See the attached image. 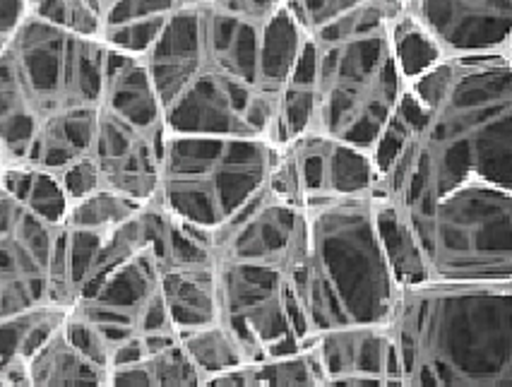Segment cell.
<instances>
[{
	"mask_svg": "<svg viewBox=\"0 0 512 387\" xmlns=\"http://www.w3.org/2000/svg\"><path fill=\"white\" fill-rule=\"evenodd\" d=\"M166 123L162 113H133L101 99L89 157L99 186L135 202L157 198Z\"/></svg>",
	"mask_w": 512,
	"mask_h": 387,
	"instance_id": "obj_12",
	"label": "cell"
},
{
	"mask_svg": "<svg viewBox=\"0 0 512 387\" xmlns=\"http://www.w3.org/2000/svg\"><path fill=\"white\" fill-rule=\"evenodd\" d=\"M390 44L407 85L416 75H421L426 68H431L433 63L443 58V53H440L438 46L433 44V39L416 25V20L407 13V10H402V13L390 22Z\"/></svg>",
	"mask_w": 512,
	"mask_h": 387,
	"instance_id": "obj_26",
	"label": "cell"
},
{
	"mask_svg": "<svg viewBox=\"0 0 512 387\" xmlns=\"http://www.w3.org/2000/svg\"><path fill=\"white\" fill-rule=\"evenodd\" d=\"M388 330L402 387L512 385V282L407 284Z\"/></svg>",
	"mask_w": 512,
	"mask_h": 387,
	"instance_id": "obj_4",
	"label": "cell"
},
{
	"mask_svg": "<svg viewBox=\"0 0 512 387\" xmlns=\"http://www.w3.org/2000/svg\"><path fill=\"white\" fill-rule=\"evenodd\" d=\"M402 212L428 279L512 282V188L467 183Z\"/></svg>",
	"mask_w": 512,
	"mask_h": 387,
	"instance_id": "obj_8",
	"label": "cell"
},
{
	"mask_svg": "<svg viewBox=\"0 0 512 387\" xmlns=\"http://www.w3.org/2000/svg\"><path fill=\"white\" fill-rule=\"evenodd\" d=\"M70 311L97 327L111 354L130 339L176 335L166 313L162 279L150 246L111 270L89 294L75 299Z\"/></svg>",
	"mask_w": 512,
	"mask_h": 387,
	"instance_id": "obj_10",
	"label": "cell"
},
{
	"mask_svg": "<svg viewBox=\"0 0 512 387\" xmlns=\"http://www.w3.org/2000/svg\"><path fill=\"white\" fill-rule=\"evenodd\" d=\"M29 387H106L109 371L80 354L63 325L27 361Z\"/></svg>",
	"mask_w": 512,
	"mask_h": 387,
	"instance_id": "obj_19",
	"label": "cell"
},
{
	"mask_svg": "<svg viewBox=\"0 0 512 387\" xmlns=\"http://www.w3.org/2000/svg\"><path fill=\"white\" fill-rule=\"evenodd\" d=\"M94 3H97V5H99V8H101V15H104V10H106V8H109V5L113 3V0H94Z\"/></svg>",
	"mask_w": 512,
	"mask_h": 387,
	"instance_id": "obj_32",
	"label": "cell"
},
{
	"mask_svg": "<svg viewBox=\"0 0 512 387\" xmlns=\"http://www.w3.org/2000/svg\"><path fill=\"white\" fill-rule=\"evenodd\" d=\"M404 10L443 58L512 53V0H407Z\"/></svg>",
	"mask_w": 512,
	"mask_h": 387,
	"instance_id": "obj_13",
	"label": "cell"
},
{
	"mask_svg": "<svg viewBox=\"0 0 512 387\" xmlns=\"http://www.w3.org/2000/svg\"><path fill=\"white\" fill-rule=\"evenodd\" d=\"M63 332H65V337L70 339V344L80 351V354H85L89 361H94L97 366L109 371L111 349H109V344H106V339L99 335L97 327H94L92 323H87L85 318H80V315L73 313L68 308V315H65V320H63Z\"/></svg>",
	"mask_w": 512,
	"mask_h": 387,
	"instance_id": "obj_28",
	"label": "cell"
},
{
	"mask_svg": "<svg viewBox=\"0 0 512 387\" xmlns=\"http://www.w3.org/2000/svg\"><path fill=\"white\" fill-rule=\"evenodd\" d=\"M375 181L371 152L323 133H301L277 147L265 183L279 198L306 205L308 200L373 193Z\"/></svg>",
	"mask_w": 512,
	"mask_h": 387,
	"instance_id": "obj_11",
	"label": "cell"
},
{
	"mask_svg": "<svg viewBox=\"0 0 512 387\" xmlns=\"http://www.w3.org/2000/svg\"><path fill=\"white\" fill-rule=\"evenodd\" d=\"M162 296L176 335L217 323V284L214 265H188L159 270Z\"/></svg>",
	"mask_w": 512,
	"mask_h": 387,
	"instance_id": "obj_17",
	"label": "cell"
},
{
	"mask_svg": "<svg viewBox=\"0 0 512 387\" xmlns=\"http://www.w3.org/2000/svg\"><path fill=\"white\" fill-rule=\"evenodd\" d=\"M373 212H375V229H378L380 248H383L385 260L395 277L397 287L407 284L428 282V272L424 265L419 243H416L412 226L397 205H392L385 198L373 193Z\"/></svg>",
	"mask_w": 512,
	"mask_h": 387,
	"instance_id": "obj_20",
	"label": "cell"
},
{
	"mask_svg": "<svg viewBox=\"0 0 512 387\" xmlns=\"http://www.w3.org/2000/svg\"><path fill=\"white\" fill-rule=\"evenodd\" d=\"M265 25L181 3L142 56L169 133L263 138L282 147V97L263 77Z\"/></svg>",
	"mask_w": 512,
	"mask_h": 387,
	"instance_id": "obj_2",
	"label": "cell"
},
{
	"mask_svg": "<svg viewBox=\"0 0 512 387\" xmlns=\"http://www.w3.org/2000/svg\"><path fill=\"white\" fill-rule=\"evenodd\" d=\"M181 3L183 0H113L104 10L101 41L113 51L142 58Z\"/></svg>",
	"mask_w": 512,
	"mask_h": 387,
	"instance_id": "obj_18",
	"label": "cell"
},
{
	"mask_svg": "<svg viewBox=\"0 0 512 387\" xmlns=\"http://www.w3.org/2000/svg\"><path fill=\"white\" fill-rule=\"evenodd\" d=\"M63 303V224L41 219L0 186V318Z\"/></svg>",
	"mask_w": 512,
	"mask_h": 387,
	"instance_id": "obj_9",
	"label": "cell"
},
{
	"mask_svg": "<svg viewBox=\"0 0 512 387\" xmlns=\"http://www.w3.org/2000/svg\"><path fill=\"white\" fill-rule=\"evenodd\" d=\"M0 186L37 217L51 224H63L70 202L56 174L34 169V166L0 162Z\"/></svg>",
	"mask_w": 512,
	"mask_h": 387,
	"instance_id": "obj_23",
	"label": "cell"
},
{
	"mask_svg": "<svg viewBox=\"0 0 512 387\" xmlns=\"http://www.w3.org/2000/svg\"><path fill=\"white\" fill-rule=\"evenodd\" d=\"M56 176H58V181H61V188H63V193H65V198H68V202L85 198V195L92 193V190L101 188L99 186V174H97V169H94L92 157L77 159V162L65 166L63 171H58Z\"/></svg>",
	"mask_w": 512,
	"mask_h": 387,
	"instance_id": "obj_30",
	"label": "cell"
},
{
	"mask_svg": "<svg viewBox=\"0 0 512 387\" xmlns=\"http://www.w3.org/2000/svg\"><path fill=\"white\" fill-rule=\"evenodd\" d=\"M27 20L25 0H0V53L15 37L22 22Z\"/></svg>",
	"mask_w": 512,
	"mask_h": 387,
	"instance_id": "obj_31",
	"label": "cell"
},
{
	"mask_svg": "<svg viewBox=\"0 0 512 387\" xmlns=\"http://www.w3.org/2000/svg\"><path fill=\"white\" fill-rule=\"evenodd\" d=\"M306 243L289 277L301 347L327 330L388 323L397 282L380 248L373 193L308 200Z\"/></svg>",
	"mask_w": 512,
	"mask_h": 387,
	"instance_id": "obj_5",
	"label": "cell"
},
{
	"mask_svg": "<svg viewBox=\"0 0 512 387\" xmlns=\"http://www.w3.org/2000/svg\"><path fill=\"white\" fill-rule=\"evenodd\" d=\"M27 15L46 25L101 39L104 15L94 0H25Z\"/></svg>",
	"mask_w": 512,
	"mask_h": 387,
	"instance_id": "obj_27",
	"label": "cell"
},
{
	"mask_svg": "<svg viewBox=\"0 0 512 387\" xmlns=\"http://www.w3.org/2000/svg\"><path fill=\"white\" fill-rule=\"evenodd\" d=\"M320 387H402L388 323L327 330L308 339Z\"/></svg>",
	"mask_w": 512,
	"mask_h": 387,
	"instance_id": "obj_14",
	"label": "cell"
},
{
	"mask_svg": "<svg viewBox=\"0 0 512 387\" xmlns=\"http://www.w3.org/2000/svg\"><path fill=\"white\" fill-rule=\"evenodd\" d=\"M361 3L363 0H287V8L299 20V25L311 34Z\"/></svg>",
	"mask_w": 512,
	"mask_h": 387,
	"instance_id": "obj_29",
	"label": "cell"
},
{
	"mask_svg": "<svg viewBox=\"0 0 512 387\" xmlns=\"http://www.w3.org/2000/svg\"><path fill=\"white\" fill-rule=\"evenodd\" d=\"M371 159L373 193L400 210L467 183L512 188V53L445 56L416 75Z\"/></svg>",
	"mask_w": 512,
	"mask_h": 387,
	"instance_id": "obj_1",
	"label": "cell"
},
{
	"mask_svg": "<svg viewBox=\"0 0 512 387\" xmlns=\"http://www.w3.org/2000/svg\"><path fill=\"white\" fill-rule=\"evenodd\" d=\"M402 10L404 0H363L311 32L315 80L306 133L371 152L407 89L390 44V22Z\"/></svg>",
	"mask_w": 512,
	"mask_h": 387,
	"instance_id": "obj_6",
	"label": "cell"
},
{
	"mask_svg": "<svg viewBox=\"0 0 512 387\" xmlns=\"http://www.w3.org/2000/svg\"><path fill=\"white\" fill-rule=\"evenodd\" d=\"M178 342L183 344L195 371L200 373L202 387L210 383L212 378H217V375L236 371V368L248 363L246 351L238 344V339L219 320L198 327V330L183 332Z\"/></svg>",
	"mask_w": 512,
	"mask_h": 387,
	"instance_id": "obj_24",
	"label": "cell"
},
{
	"mask_svg": "<svg viewBox=\"0 0 512 387\" xmlns=\"http://www.w3.org/2000/svg\"><path fill=\"white\" fill-rule=\"evenodd\" d=\"M68 308L44 303L0 318V387H29L27 361L63 325Z\"/></svg>",
	"mask_w": 512,
	"mask_h": 387,
	"instance_id": "obj_16",
	"label": "cell"
},
{
	"mask_svg": "<svg viewBox=\"0 0 512 387\" xmlns=\"http://www.w3.org/2000/svg\"><path fill=\"white\" fill-rule=\"evenodd\" d=\"M205 387H320V371L311 349L303 347L289 356L246 363L236 371L217 375Z\"/></svg>",
	"mask_w": 512,
	"mask_h": 387,
	"instance_id": "obj_21",
	"label": "cell"
},
{
	"mask_svg": "<svg viewBox=\"0 0 512 387\" xmlns=\"http://www.w3.org/2000/svg\"><path fill=\"white\" fill-rule=\"evenodd\" d=\"M275 154L263 138L166 130L154 200L181 222L217 231L265 186Z\"/></svg>",
	"mask_w": 512,
	"mask_h": 387,
	"instance_id": "obj_7",
	"label": "cell"
},
{
	"mask_svg": "<svg viewBox=\"0 0 512 387\" xmlns=\"http://www.w3.org/2000/svg\"><path fill=\"white\" fill-rule=\"evenodd\" d=\"M109 46L27 15L0 53V162L58 174L89 157Z\"/></svg>",
	"mask_w": 512,
	"mask_h": 387,
	"instance_id": "obj_3",
	"label": "cell"
},
{
	"mask_svg": "<svg viewBox=\"0 0 512 387\" xmlns=\"http://www.w3.org/2000/svg\"><path fill=\"white\" fill-rule=\"evenodd\" d=\"M145 205L113 229L94 231L63 226V284L70 306L97 287L111 270L133 258L138 250L150 246Z\"/></svg>",
	"mask_w": 512,
	"mask_h": 387,
	"instance_id": "obj_15",
	"label": "cell"
},
{
	"mask_svg": "<svg viewBox=\"0 0 512 387\" xmlns=\"http://www.w3.org/2000/svg\"><path fill=\"white\" fill-rule=\"evenodd\" d=\"M145 202H135L125 198L113 190L97 188L85 198L70 202L68 212H65L63 226H73V229H113V226L123 224L125 219L133 217L135 212Z\"/></svg>",
	"mask_w": 512,
	"mask_h": 387,
	"instance_id": "obj_25",
	"label": "cell"
},
{
	"mask_svg": "<svg viewBox=\"0 0 512 387\" xmlns=\"http://www.w3.org/2000/svg\"><path fill=\"white\" fill-rule=\"evenodd\" d=\"M106 387H202V378L183 344L174 342L135 363L113 366Z\"/></svg>",
	"mask_w": 512,
	"mask_h": 387,
	"instance_id": "obj_22",
	"label": "cell"
}]
</instances>
